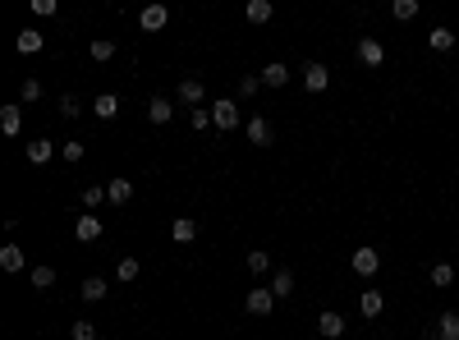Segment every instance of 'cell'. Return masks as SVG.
I'll use <instances>...</instances> for the list:
<instances>
[{"label": "cell", "mask_w": 459, "mask_h": 340, "mask_svg": "<svg viewBox=\"0 0 459 340\" xmlns=\"http://www.w3.org/2000/svg\"><path fill=\"white\" fill-rule=\"evenodd\" d=\"M211 124H216V129H239V101L216 97L211 101Z\"/></svg>", "instance_id": "cell-1"}, {"label": "cell", "mask_w": 459, "mask_h": 340, "mask_svg": "<svg viewBox=\"0 0 459 340\" xmlns=\"http://www.w3.org/2000/svg\"><path fill=\"white\" fill-rule=\"evenodd\" d=\"M349 263H354V272H359V276H377V267H382V253L372 249V244H359Z\"/></svg>", "instance_id": "cell-2"}, {"label": "cell", "mask_w": 459, "mask_h": 340, "mask_svg": "<svg viewBox=\"0 0 459 340\" xmlns=\"http://www.w3.org/2000/svg\"><path fill=\"white\" fill-rule=\"evenodd\" d=\"M74 239H83V244L101 239V216H97V212H83V216L74 221Z\"/></svg>", "instance_id": "cell-3"}, {"label": "cell", "mask_w": 459, "mask_h": 340, "mask_svg": "<svg viewBox=\"0 0 459 340\" xmlns=\"http://www.w3.org/2000/svg\"><path fill=\"white\" fill-rule=\"evenodd\" d=\"M165 23H170V10H165V5H147V10L138 14V28H142V33H161Z\"/></svg>", "instance_id": "cell-4"}, {"label": "cell", "mask_w": 459, "mask_h": 340, "mask_svg": "<svg viewBox=\"0 0 459 340\" xmlns=\"http://www.w3.org/2000/svg\"><path fill=\"white\" fill-rule=\"evenodd\" d=\"M271 304H276V295H271V286H257V290H248V299H243V308H248L253 318H266V313H271Z\"/></svg>", "instance_id": "cell-5"}, {"label": "cell", "mask_w": 459, "mask_h": 340, "mask_svg": "<svg viewBox=\"0 0 459 340\" xmlns=\"http://www.w3.org/2000/svg\"><path fill=\"white\" fill-rule=\"evenodd\" d=\"M326 83H331V69L322 65V60H308V69H303V88H308V92H326Z\"/></svg>", "instance_id": "cell-6"}, {"label": "cell", "mask_w": 459, "mask_h": 340, "mask_svg": "<svg viewBox=\"0 0 459 340\" xmlns=\"http://www.w3.org/2000/svg\"><path fill=\"white\" fill-rule=\"evenodd\" d=\"M202 97H207V88H202L197 78H184V83L175 88V101H179V106H202Z\"/></svg>", "instance_id": "cell-7"}, {"label": "cell", "mask_w": 459, "mask_h": 340, "mask_svg": "<svg viewBox=\"0 0 459 340\" xmlns=\"http://www.w3.org/2000/svg\"><path fill=\"white\" fill-rule=\"evenodd\" d=\"M0 133H5V138H19V133H23V110L19 106L0 110Z\"/></svg>", "instance_id": "cell-8"}, {"label": "cell", "mask_w": 459, "mask_h": 340, "mask_svg": "<svg viewBox=\"0 0 459 340\" xmlns=\"http://www.w3.org/2000/svg\"><path fill=\"white\" fill-rule=\"evenodd\" d=\"M359 60H363V65H368V69H377V65H382V60H386L382 42H377V37H363V42H359Z\"/></svg>", "instance_id": "cell-9"}, {"label": "cell", "mask_w": 459, "mask_h": 340, "mask_svg": "<svg viewBox=\"0 0 459 340\" xmlns=\"http://www.w3.org/2000/svg\"><path fill=\"white\" fill-rule=\"evenodd\" d=\"M170 115H175V101H170V97H152V101H147V120H152V124H165Z\"/></svg>", "instance_id": "cell-10"}, {"label": "cell", "mask_w": 459, "mask_h": 340, "mask_svg": "<svg viewBox=\"0 0 459 340\" xmlns=\"http://www.w3.org/2000/svg\"><path fill=\"white\" fill-rule=\"evenodd\" d=\"M248 143L253 147H266V143H271V124H266L262 115H253V120H248Z\"/></svg>", "instance_id": "cell-11"}, {"label": "cell", "mask_w": 459, "mask_h": 340, "mask_svg": "<svg viewBox=\"0 0 459 340\" xmlns=\"http://www.w3.org/2000/svg\"><path fill=\"white\" fill-rule=\"evenodd\" d=\"M317 327H322V336H326V340H340V336H345V318H340V313H322Z\"/></svg>", "instance_id": "cell-12"}, {"label": "cell", "mask_w": 459, "mask_h": 340, "mask_svg": "<svg viewBox=\"0 0 459 340\" xmlns=\"http://www.w3.org/2000/svg\"><path fill=\"white\" fill-rule=\"evenodd\" d=\"M92 110H97V120H115V115H120V97H110V92H101V97L92 101Z\"/></svg>", "instance_id": "cell-13"}, {"label": "cell", "mask_w": 459, "mask_h": 340, "mask_svg": "<svg viewBox=\"0 0 459 340\" xmlns=\"http://www.w3.org/2000/svg\"><path fill=\"white\" fill-rule=\"evenodd\" d=\"M14 46H19L23 55H37V51H42V33H37V28H23V33L14 37Z\"/></svg>", "instance_id": "cell-14"}, {"label": "cell", "mask_w": 459, "mask_h": 340, "mask_svg": "<svg viewBox=\"0 0 459 340\" xmlns=\"http://www.w3.org/2000/svg\"><path fill=\"white\" fill-rule=\"evenodd\" d=\"M262 83H266V88H285V83H289V69H285L280 60H271V65L262 69Z\"/></svg>", "instance_id": "cell-15"}, {"label": "cell", "mask_w": 459, "mask_h": 340, "mask_svg": "<svg viewBox=\"0 0 459 340\" xmlns=\"http://www.w3.org/2000/svg\"><path fill=\"white\" fill-rule=\"evenodd\" d=\"M51 152H55L51 138H33V143H28V161H33V165H46V161H51Z\"/></svg>", "instance_id": "cell-16"}, {"label": "cell", "mask_w": 459, "mask_h": 340, "mask_svg": "<svg viewBox=\"0 0 459 340\" xmlns=\"http://www.w3.org/2000/svg\"><path fill=\"white\" fill-rule=\"evenodd\" d=\"M170 235H175V244H193L197 239V226L188 216H175V226H170Z\"/></svg>", "instance_id": "cell-17"}, {"label": "cell", "mask_w": 459, "mask_h": 340, "mask_svg": "<svg viewBox=\"0 0 459 340\" xmlns=\"http://www.w3.org/2000/svg\"><path fill=\"white\" fill-rule=\"evenodd\" d=\"M0 267H5V272H23V249L19 244H5V249H0Z\"/></svg>", "instance_id": "cell-18"}, {"label": "cell", "mask_w": 459, "mask_h": 340, "mask_svg": "<svg viewBox=\"0 0 459 340\" xmlns=\"http://www.w3.org/2000/svg\"><path fill=\"white\" fill-rule=\"evenodd\" d=\"M359 308H363V318H377V313L386 308V299L377 295V290H363V295H359Z\"/></svg>", "instance_id": "cell-19"}, {"label": "cell", "mask_w": 459, "mask_h": 340, "mask_svg": "<svg viewBox=\"0 0 459 340\" xmlns=\"http://www.w3.org/2000/svg\"><path fill=\"white\" fill-rule=\"evenodd\" d=\"M437 340H459V313H441V322H437Z\"/></svg>", "instance_id": "cell-20"}, {"label": "cell", "mask_w": 459, "mask_h": 340, "mask_svg": "<svg viewBox=\"0 0 459 340\" xmlns=\"http://www.w3.org/2000/svg\"><path fill=\"white\" fill-rule=\"evenodd\" d=\"M106 290H110V281H101V276H88V281H83V299H88V304L106 299Z\"/></svg>", "instance_id": "cell-21"}, {"label": "cell", "mask_w": 459, "mask_h": 340, "mask_svg": "<svg viewBox=\"0 0 459 340\" xmlns=\"http://www.w3.org/2000/svg\"><path fill=\"white\" fill-rule=\"evenodd\" d=\"M427 46H432V51H455V33H450V28H432Z\"/></svg>", "instance_id": "cell-22"}, {"label": "cell", "mask_w": 459, "mask_h": 340, "mask_svg": "<svg viewBox=\"0 0 459 340\" xmlns=\"http://www.w3.org/2000/svg\"><path fill=\"white\" fill-rule=\"evenodd\" d=\"M271 295L276 299H289V295H294V276H289V272H276L271 276Z\"/></svg>", "instance_id": "cell-23"}, {"label": "cell", "mask_w": 459, "mask_h": 340, "mask_svg": "<svg viewBox=\"0 0 459 340\" xmlns=\"http://www.w3.org/2000/svg\"><path fill=\"white\" fill-rule=\"evenodd\" d=\"M248 23H271V0H248Z\"/></svg>", "instance_id": "cell-24"}, {"label": "cell", "mask_w": 459, "mask_h": 340, "mask_svg": "<svg viewBox=\"0 0 459 340\" xmlns=\"http://www.w3.org/2000/svg\"><path fill=\"white\" fill-rule=\"evenodd\" d=\"M106 193H110V202H129V198H133V184H129V179H110Z\"/></svg>", "instance_id": "cell-25"}, {"label": "cell", "mask_w": 459, "mask_h": 340, "mask_svg": "<svg viewBox=\"0 0 459 340\" xmlns=\"http://www.w3.org/2000/svg\"><path fill=\"white\" fill-rule=\"evenodd\" d=\"M432 286H437V290H450V286H455V267L437 263V267H432Z\"/></svg>", "instance_id": "cell-26"}, {"label": "cell", "mask_w": 459, "mask_h": 340, "mask_svg": "<svg viewBox=\"0 0 459 340\" xmlns=\"http://www.w3.org/2000/svg\"><path fill=\"white\" fill-rule=\"evenodd\" d=\"M28 281H33V290H51L55 286V272H51V267H33Z\"/></svg>", "instance_id": "cell-27"}, {"label": "cell", "mask_w": 459, "mask_h": 340, "mask_svg": "<svg viewBox=\"0 0 459 340\" xmlns=\"http://www.w3.org/2000/svg\"><path fill=\"white\" fill-rule=\"evenodd\" d=\"M391 14H395V19H418V0H391Z\"/></svg>", "instance_id": "cell-28"}, {"label": "cell", "mask_w": 459, "mask_h": 340, "mask_svg": "<svg viewBox=\"0 0 459 340\" xmlns=\"http://www.w3.org/2000/svg\"><path fill=\"white\" fill-rule=\"evenodd\" d=\"M248 272H253V276H266V272H271V258H266L262 249H253V253H248Z\"/></svg>", "instance_id": "cell-29"}, {"label": "cell", "mask_w": 459, "mask_h": 340, "mask_svg": "<svg viewBox=\"0 0 459 340\" xmlns=\"http://www.w3.org/2000/svg\"><path fill=\"white\" fill-rule=\"evenodd\" d=\"M101 202H110V193L101 184H92V189H83V207H101Z\"/></svg>", "instance_id": "cell-30"}, {"label": "cell", "mask_w": 459, "mask_h": 340, "mask_svg": "<svg viewBox=\"0 0 459 340\" xmlns=\"http://www.w3.org/2000/svg\"><path fill=\"white\" fill-rule=\"evenodd\" d=\"M69 336H74V340H97V327H92L88 318H78L74 327H69Z\"/></svg>", "instance_id": "cell-31"}, {"label": "cell", "mask_w": 459, "mask_h": 340, "mask_svg": "<svg viewBox=\"0 0 459 340\" xmlns=\"http://www.w3.org/2000/svg\"><path fill=\"white\" fill-rule=\"evenodd\" d=\"M88 55H92V60H110V55H115V42H106V37H97V42L88 46Z\"/></svg>", "instance_id": "cell-32"}, {"label": "cell", "mask_w": 459, "mask_h": 340, "mask_svg": "<svg viewBox=\"0 0 459 340\" xmlns=\"http://www.w3.org/2000/svg\"><path fill=\"white\" fill-rule=\"evenodd\" d=\"M115 276H120V281H138V258H120Z\"/></svg>", "instance_id": "cell-33"}, {"label": "cell", "mask_w": 459, "mask_h": 340, "mask_svg": "<svg viewBox=\"0 0 459 340\" xmlns=\"http://www.w3.org/2000/svg\"><path fill=\"white\" fill-rule=\"evenodd\" d=\"M257 88H262V74H243L239 78V97H253Z\"/></svg>", "instance_id": "cell-34"}, {"label": "cell", "mask_w": 459, "mask_h": 340, "mask_svg": "<svg viewBox=\"0 0 459 340\" xmlns=\"http://www.w3.org/2000/svg\"><path fill=\"white\" fill-rule=\"evenodd\" d=\"M19 97H23V101H37V97H42V83H37V78H23Z\"/></svg>", "instance_id": "cell-35"}, {"label": "cell", "mask_w": 459, "mask_h": 340, "mask_svg": "<svg viewBox=\"0 0 459 340\" xmlns=\"http://www.w3.org/2000/svg\"><path fill=\"white\" fill-rule=\"evenodd\" d=\"M78 110H83V106H78V97H69V92H65V97H60V115H65V120H74Z\"/></svg>", "instance_id": "cell-36"}, {"label": "cell", "mask_w": 459, "mask_h": 340, "mask_svg": "<svg viewBox=\"0 0 459 340\" xmlns=\"http://www.w3.org/2000/svg\"><path fill=\"white\" fill-rule=\"evenodd\" d=\"M28 5H33L37 19H51V14H55V0H28Z\"/></svg>", "instance_id": "cell-37"}, {"label": "cell", "mask_w": 459, "mask_h": 340, "mask_svg": "<svg viewBox=\"0 0 459 340\" xmlns=\"http://www.w3.org/2000/svg\"><path fill=\"white\" fill-rule=\"evenodd\" d=\"M193 129H211V110L193 106Z\"/></svg>", "instance_id": "cell-38"}, {"label": "cell", "mask_w": 459, "mask_h": 340, "mask_svg": "<svg viewBox=\"0 0 459 340\" xmlns=\"http://www.w3.org/2000/svg\"><path fill=\"white\" fill-rule=\"evenodd\" d=\"M65 161H69V165L83 161V143H65Z\"/></svg>", "instance_id": "cell-39"}, {"label": "cell", "mask_w": 459, "mask_h": 340, "mask_svg": "<svg viewBox=\"0 0 459 340\" xmlns=\"http://www.w3.org/2000/svg\"><path fill=\"white\" fill-rule=\"evenodd\" d=\"M455 258H459V244H455Z\"/></svg>", "instance_id": "cell-40"}, {"label": "cell", "mask_w": 459, "mask_h": 340, "mask_svg": "<svg viewBox=\"0 0 459 340\" xmlns=\"http://www.w3.org/2000/svg\"><path fill=\"white\" fill-rule=\"evenodd\" d=\"M377 340H382V336H377Z\"/></svg>", "instance_id": "cell-41"}]
</instances>
